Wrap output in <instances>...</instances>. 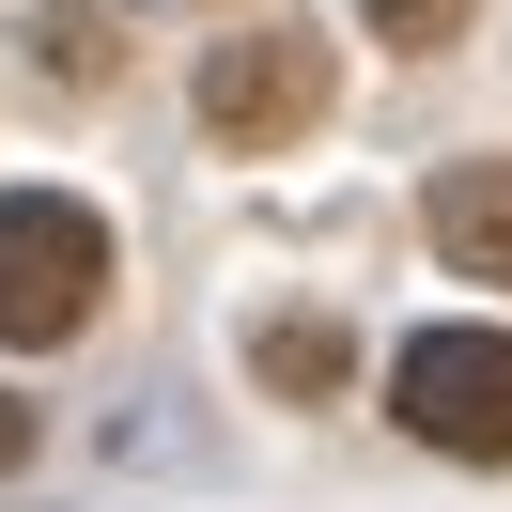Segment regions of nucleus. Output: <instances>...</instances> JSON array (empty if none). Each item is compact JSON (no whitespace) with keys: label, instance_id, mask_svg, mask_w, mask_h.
I'll use <instances>...</instances> for the list:
<instances>
[{"label":"nucleus","instance_id":"nucleus-1","mask_svg":"<svg viewBox=\"0 0 512 512\" xmlns=\"http://www.w3.org/2000/svg\"><path fill=\"white\" fill-rule=\"evenodd\" d=\"M109 295V218L63 187H0V342H78Z\"/></svg>","mask_w":512,"mask_h":512},{"label":"nucleus","instance_id":"nucleus-3","mask_svg":"<svg viewBox=\"0 0 512 512\" xmlns=\"http://www.w3.org/2000/svg\"><path fill=\"white\" fill-rule=\"evenodd\" d=\"M326 94H342L326 32H233L218 63H202V125H218L233 156H280V140H311V125H326Z\"/></svg>","mask_w":512,"mask_h":512},{"label":"nucleus","instance_id":"nucleus-6","mask_svg":"<svg viewBox=\"0 0 512 512\" xmlns=\"http://www.w3.org/2000/svg\"><path fill=\"white\" fill-rule=\"evenodd\" d=\"M32 63L63 78V94H94V78H109V0H47V16H32Z\"/></svg>","mask_w":512,"mask_h":512},{"label":"nucleus","instance_id":"nucleus-7","mask_svg":"<svg viewBox=\"0 0 512 512\" xmlns=\"http://www.w3.org/2000/svg\"><path fill=\"white\" fill-rule=\"evenodd\" d=\"M357 16H373L388 47H450V32H466V0H357Z\"/></svg>","mask_w":512,"mask_h":512},{"label":"nucleus","instance_id":"nucleus-8","mask_svg":"<svg viewBox=\"0 0 512 512\" xmlns=\"http://www.w3.org/2000/svg\"><path fill=\"white\" fill-rule=\"evenodd\" d=\"M0 466H32V404H0Z\"/></svg>","mask_w":512,"mask_h":512},{"label":"nucleus","instance_id":"nucleus-4","mask_svg":"<svg viewBox=\"0 0 512 512\" xmlns=\"http://www.w3.org/2000/svg\"><path fill=\"white\" fill-rule=\"evenodd\" d=\"M419 233H435L450 280H512V156H466L419 187Z\"/></svg>","mask_w":512,"mask_h":512},{"label":"nucleus","instance_id":"nucleus-2","mask_svg":"<svg viewBox=\"0 0 512 512\" xmlns=\"http://www.w3.org/2000/svg\"><path fill=\"white\" fill-rule=\"evenodd\" d=\"M388 419L450 466H512V326H419L388 357Z\"/></svg>","mask_w":512,"mask_h":512},{"label":"nucleus","instance_id":"nucleus-5","mask_svg":"<svg viewBox=\"0 0 512 512\" xmlns=\"http://www.w3.org/2000/svg\"><path fill=\"white\" fill-rule=\"evenodd\" d=\"M249 373L280 388V404H326V388L357 373V342H342V326H264V342H249Z\"/></svg>","mask_w":512,"mask_h":512}]
</instances>
